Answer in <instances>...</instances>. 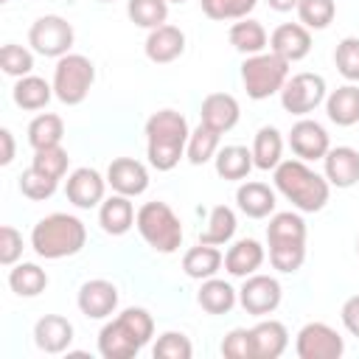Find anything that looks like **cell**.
<instances>
[{
	"mask_svg": "<svg viewBox=\"0 0 359 359\" xmlns=\"http://www.w3.org/2000/svg\"><path fill=\"white\" fill-rule=\"evenodd\" d=\"M126 14L135 25L140 28H157L165 22L168 17V0H129L126 6Z\"/></svg>",
	"mask_w": 359,
	"mask_h": 359,
	"instance_id": "cell-38",
	"label": "cell"
},
{
	"mask_svg": "<svg viewBox=\"0 0 359 359\" xmlns=\"http://www.w3.org/2000/svg\"><path fill=\"white\" fill-rule=\"evenodd\" d=\"M342 325L353 334V337H359V294H353V297H348L345 303H342Z\"/></svg>",
	"mask_w": 359,
	"mask_h": 359,
	"instance_id": "cell-48",
	"label": "cell"
},
{
	"mask_svg": "<svg viewBox=\"0 0 359 359\" xmlns=\"http://www.w3.org/2000/svg\"><path fill=\"white\" fill-rule=\"evenodd\" d=\"M0 143H3V151H0V163L8 165L14 160V137L8 129H0Z\"/></svg>",
	"mask_w": 359,
	"mask_h": 359,
	"instance_id": "cell-49",
	"label": "cell"
},
{
	"mask_svg": "<svg viewBox=\"0 0 359 359\" xmlns=\"http://www.w3.org/2000/svg\"><path fill=\"white\" fill-rule=\"evenodd\" d=\"M266 3H269V8H275V11H292V8H297L300 0H266Z\"/></svg>",
	"mask_w": 359,
	"mask_h": 359,
	"instance_id": "cell-50",
	"label": "cell"
},
{
	"mask_svg": "<svg viewBox=\"0 0 359 359\" xmlns=\"http://www.w3.org/2000/svg\"><path fill=\"white\" fill-rule=\"evenodd\" d=\"M325 101V79L317 73H297L286 79L280 90V104L292 115H309Z\"/></svg>",
	"mask_w": 359,
	"mask_h": 359,
	"instance_id": "cell-9",
	"label": "cell"
},
{
	"mask_svg": "<svg viewBox=\"0 0 359 359\" xmlns=\"http://www.w3.org/2000/svg\"><path fill=\"white\" fill-rule=\"evenodd\" d=\"M213 163H216V174L222 180H244L255 165L252 151L247 146H224L216 151Z\"/></svg>",
	"mask_w": 359,
	"mask_h": 359,
	"instance_id": "cell-29",
	"label": "cell"
},
{
	"mask_svg": "<svg viewBox=\"0 0 359 359\" xmlns=\"http://www.w3.org/2000/svg\"><path fill=\"white\" fill-rule=\"evenodd\" d=\"M34 342L45 353H62L73 342V325L62 314H45L34 325Z\"/></svg>",
	"mask_w": 359,
	"mask_h": 359,
	"instance_id": "cell-19",
	"label": "cell"
},
{
	"mask_svg": "<svg viewBox=\"0 0 359 359\" xmlns=\"http://www.w3.org/2000/svg\"><path fill=\"white\" fill-rule=\"evenodd\" d=\"M356 252H359V238H356Z\"/></svg>",
	"mask_w": 359,
	"mask_h": 359,
	"instance_id": "cell-52",
	"label": "cell"
},
{
	"mask_svg": "<svg viewBox=\"0 0 359 359\" xmlns=\"http://www.w3.org/2000/svg\"><path fill=\"white\" fill-rule=\"evenodd\" d=\"M154 334V320L146 309H123L98 334V353L104 359H132Z\"/></svg>",
	"mask_w": 359,
	"mask_h": 359,
	"instance_id": "cell-2",
	"label": "cell"
},
{
	"mask_svg": "<svg viewBox=\"0 0 359 359\" xmlns=\"http://www.w3.org/2000/svg\"><path fill=\"white\" fill-rule=\"evenodd\" d=\"M93 81H95V67L81 53H65L53 67V95L67 107L81 104Z\"/></svg>",
	"mask_w": 359,
	"mask_h": 359,
	"instance_id": "cell-7",
	"label": "cell"
},
{
	"mask_svg": "<svg viewBox=\"0 0 359 359\" xmlns=\"http://www.w3.org/2000/svg\"><path fill=\"white\" fill-rule=\"evenodd\" d=\"M8 286L20 297H36L48 286V272L36 264H14L8 272Z\"/></svg>",
	"mask_w": 359,
	"mask_h": 359,
	"instance_id": "cell-31",
	"label": "cell"
},
{
	"mask_svg": "<svg viewBox=\"0 0 359 359\" xmlns=\"http://www.w3.org/2000/svg\"><path fill=\"white\" fill-rule=\"evenodd\" d=\"M325 180L337 188H351L359 182V151L351 146H337L328 149L325 157Z\"/></svg>",
	"mask_w": 359,
	"mask_h": 359,
	"instance_id": "cell-20",
	"label": "cell"
},
{
	"mask_svg": "<svg viewBox=\"0 0 359 359\" xmlns=\"http://www.w3.org/2000/svg\"><path fill=\"white\" fill-rule=\"evenodd\" d=\"M104 191H107V180L95 171V168H76L70 177H67V185H65V194L67 199L81 208V210H90L95 205L104 202Z\"/></svg>",
	"mask_w": 359,
	"mask_h": 359,
	"instance_id": "cell-13",
	"label": "cell"
},
{
	"mask_svg": "<svg viewBox=\"0 0 359 359\" xmlns=\"http://www.w3.org/2000/svg\"><path fill=\"white\" fill-rule=\"evenodd\" d=\"M264 264V247L255 238H241L224 252V269L233 278H247Z\"/></svg>",
	"mask_w": 359,
	"mask_h": 359,
	"instance_id": "cell-23",
	"label": "cell"
},
{
	"mask_svg": "<svg viewBox=\"0 0 359 359\" xmlns=\"http://www.w3.org/2000/svg\"><path fill=\"white\" fill-rule=\"evenodd\" d=\"M20 255H22V233L11 224H3L0 227V264L14 266Z\"/></svg>",
	"mask_w": 359,
	"mask_h": 359,
	"instance_id": "cell-47",
	"label": "cell"
},
{
	"mask_svg": "<svg viewBox=\"0 0 359 359\" xmlns=\"http://www.w3.org/2000/svg\"><path fill=\"white\" fill-rule=\"evenodd\" d=\"M76 303H79V311H81L84 317H90V320H104V317H109V314L115 311V306H118V289H115V283H109V280H104V278H95V280L81 283Z\"/></svg>",
	"mask_w": 359,
	"mask_h": 359,
	"instance_id": "cell-12",
	"label": "cell"
},
{
	"mask_svg": "<svg viewBox=\"0 0 359 359\" xmlns=\"http://www.w3.org/2000/svg\"><path fill=\"white\" fill-rule=\"evenodd\" d=\"M266 42H269V36H266V31H264V25L258 20H247L244 17V20L233 22V28H230V45L236 50L247 53V56L264 53Z\"/></svg>",
	"mask_w": 359,
	"mask_h": 359,
	"instance_id": "cell-30",
	"label": "cell"
},
{
	"mask_svg": "<svg viewBox=\"0 0 359 359\" xmlns=\"http://www.w3.org/2000/svg\"><path fill=\"white\" fill-rule=\"evenodd\" d=\"M101 3H109V0H101Z\"/></svg>",
	"mask_w": 359,
	"mask_h": 359,
	"instance_id": "cell-53",
	"label": "cell"
},
{
	"mask_svg": "<svg viewBox=\"0 0 359 359\" xmlns=\"http://www.w3.org/2000/svg\"><path fill=\"white\" fill-rule=\"evenodd\" d=\"M280 154H283V137L275 126H261L255 132V140H252V163L255 168L261 171H275L278 163H280Z\"/></svg>",
	"mask_w": 359,
	"mask_h": 359,
	"instance_id": "cell-27",
	"label": "cell"
},
{
	"mask_svg": "<svg viewBox=\"0 0 359 359\" xmlns=\"http://www.w3.org/2000/svg\"><path fill=\"white\" fill-rule=\"evenodd\" d=\"M294 351L300 359H339L345 351L342 337L325 323H306L297 331Z\"/></svg>",
	"mask_w": 359,
	"mask_h": 359,
	"instance_id": "cell-11",
	"label": "cell"
},
{
	"mask_svg": "<svg viewBox=\"0 0 359 359\" xmlns=\"http://www.w3.org/2000/svg\"><path fill=\"white\" fill-rule=\"evenodd\" d=\"M84 244H87V227L81 219H76L70 213H50L45 219H39L31 230L34 252L48 261L76 255V252H81Z\"/></svg>",
	"mask_w": 359,
	"mask_h": 359,
	"instance_id": "cell-4",
	"label": "cell"
},
{
	"mask_svg": "<svg viewBox=\"0 0 359 359\" xmlns=\"http://www.w3.org/2000/svg\"><path fill=\"white\" fill-rule=\"evenodd\" d=\"M236 233V213L227 205H216L208 216V227L199 233V244H227Z\"/></svg>",
	"mask_w": 359,
	"mask_h": 359,
	"instance_id": "cell-34",
	"label": "cell"
},
{
	"mask_svg": "<svg viewBox=\"0 0 359 359\" xmlns=\"http://www.w3.org/2000/svg\"><path fill=\"white\" fill-rule=\"evenodd\" d=\"M154 359H191L194 345L185 334L180 331H165L157 342H154Z\"/></svg>",
	"mask_w": 359,
	"mask_h": 359,
	"instance_id": "cell-44",
	"label": "cell"
},
{
	"mask_svg": "<svg viewBox=\"0 0 359 359\" xmlns=\"http://www.w3.org/2000/svg\"><path fill=\"white\" fill-rule=\"evenodd\" d=\"M219 151V132H213L210 126L199 123L191 137H188V146H185V157L194 163V165H202L208 160H213Z\"/></svg>",
	"mask_w": 359,
	"mask_h": 359,
	"instance_id": "cell-36",
	"label": "cell"
},
{
	"mask_svg": "<svg viewBox=\"0 0 359 359\" xmlns=\"http://www.w3.org/2000/svg\"><path fill=\"white\" fill-rule=\"evenodd\" d=\"M286 79H289V62L272 50L247 56L241 65V81L252 101H264V98L280 93Z\"/></svg>",
	"mask_w": 359,
	"mask_h": 359,
	"instance_id": "cell-6",
	"label": "cell"
},
{
	"mask_svg": "<svg viewBox=\"0 0 359 359\" xmlns=\"http://www.w3.org/2000/svg\"><path fill=\"white\" fill-rule=\"evenodd\" d=\"M67 163H70V157L62 146H48V149H34V163L31 165L36 171L53 177V180H62L67 174Z\"/></svg>",
	"mask_w": 359,
	"mask_h": 359,
	"instance_id": "cell-42",
	"label": "cell"
},
{
	"mask_svg": "<svg viewBox=\"0 0 359 359\" xmlns=\"http://www.w3.org/2000/svg\"><path fill=\"white\" fill-rule=\"evenodd\" d=\"M280 283L272 278V275H247L241 289H238V303L247 314L252 317H264V314H272L278 306H280Z\"/></svg>",
	"mask_w": 359,
	"mask_h": 359,
	"instance_id": "cell-10",
	"label": "cell"
},
{
	"mask_svg": "<svg viewBox=\"0 0 359 359\" xmlns=\"http://www.w3.org/2000/svg\"><path fill=\"white\" fill-rule=\"evenodd\" d=\"M168 3H185V0H168Z\"/></svg>",
	"mask_w": 359,
	"mask_h": 359,
	"instance_id": "cell-51",
	"label": "cell"
},
{
	"mask_svg": "<svg viewBox=\"0 0 359 359\" xmlns=\"http://www.w3.org/2000/svg\"><path fill=\"white\" fill-rule=\"evenodd\" d=\"M334 65L348 81H359V39L345 36L334 50Z\"/></svg>",
	"mask_w": 359,
	"mask_h": 359,
	"instance_id": "cell-45",
	"label": "cell"
},
{
	"mask_svg": "<svg viewBox=\"0 0 359 359\" xmlns=\"http://www.w3.org/2000/svg\"><path fill=\"white\" fill-rule=\"evenodd\" d=\"M337 14V3L334 0H300L297 3V17L306 28H314V31H323L331 25Z\"/></svg>",
	"mask_w": 359,
	"mask_h": 359,
	"instance_id": "cell-39",
	"label": "cell"
},
{
	"mask_svg": "<svg viewBox=\"0 0 359 359\" xmlns=\"http://www.w3.org/2000/svg\"><path fill=\"white\" fill-rule=\"evenodd\" d=\"M53 95V84H48L39 76H22L14 84V104L22 109H42Z\"/></svg>",
	"mask_w": 359,
	"mask_h": 359,
	"instance_id": "cell-32",
	"label": "cell"
},
{
	"mask_svg": "<svg viewBox=\"0 0 359 359\" xmlns=\"http://www.w3.org/2000/svg\"><path fill=\"white\" fill-rule=\"evenodd\" d=\"M306 261V241H278V244H269V264L278 269V272H297Z\"/></svg>",
	"mask_w": 359,
	"mask_h": 359,
	"instance_id": "cell-37",
	"label": "cell"
},
{
	"mask_svg": "<svg viewBox=\"0 0 359 359\" xmlns=\"http://www.w3.org/2000/svg\"><path fill=\"white\" fill-rule=\"evenodd\" d=\"M135 216L137 213H135L129 196H123V194H112L98 208V224H101V230L107 236H123V233H129V227L135 224Z\"/></svg>",
	"mask_w": 359,
	"mask_h": 359,
	"instance_id": "cell-21",
	"label": "cell"
},
{
	"mask_svg": "<svg viewBox=\"0 0 359 359\" xmlns=\"http://www.w3.org/2000/svg\"><path fill=\"white\" fill-rule=\"evenodd\" d=\"M266 241L269 244H278V241H306V222L292 213V210H283V213H275L266 224Z\"/></svg>",
	"mask_w": 359,
	"mask_h": 359,
	"instance_id": "cell-35",
	"label": "cell"
},
{
	"mask_svg": "<svg viewBox=\"0 0 359 359\" xmlns=\"http://www.w3.org/2000/svg\"><path fill=\"white\" fill-rule=\"evenodd\" d=\"M250 334H252L255 359H278L289 345V331L278 320H261L255 328H250Z\"/></svg>",
	"mask_w": 359,
	"mask_h": 359,
	"instance_id": "cell-22",
	"label": "cell"
},
{
	"mask_svg": "<svg viewBox=\"0 0 359 359\" xmlns=\"http://www.w3.org/2000/svg\"><path fill=\"white\" fill-rule=\"evenodd\" d=\"M3 3H6V0H3Z\"/></svg>",
	"mask_w": 359,
	"mask_h": 359,
	"instance_id": "cell-54",
	"label": "cell"
},
{
	"mask_svg": "<svg viewBox=\"0 0 359 359\" xmlns=\"http://www.w3.org/2000/svg\"><path fill=\"white\" fill-rule=\"evenodd\" d=\"M222 356H227V359H255L250 328H233L222 339Z\"/></svg>",
	"mask_w": 359,
	"mask_h": 359,
	"instance_id": "cell-46",
	"label": "cell"
},
{
	"mask_svg": "<svg viewBox=\"0 0 359 359\" xmlns=\"http://www.w3.org/2000/svg\"><path fill=\"white\" fill-rule=\"evenodd\" d=\"M205 17L210 20H244L258 0H199Z\"/></svg>",
	"mask_w": 359,
	"mask_h": 359,
	"instance_id": "cell-43",
	"label": "cell"
},
{
	"mask_svg": "<svg viewBox=\"0 0 359 359\" xmlns=\"http://www.w3.org/2000/svg\"><path fill=\"white\" fill-rule=\"evenodd\" d=\"M191 129L185 115L177 109H160L146 121V154L151 168L157 171H171L180 157L185 154Z\"/></svg>",
	"mask_w": 359,
	"mask_h": 359,
	"instance_id": "cell-1",
	"label": "cell"
},
{
	"mask_svg": "<svg viewBox=\"0 0 359 359\" xmlns=\"http://www.w3.org/2000/svg\"><path fill=\"white\" fill-rule=\"evenodd\" d=\"M238 210L250 219H266L275 210V191L264 182H244L236 191Z\"/></svg>",
	"mask_w": 359,
	"mask_h": 359,
	"instance_id": "cell-24",
	"label": "cell"
},
{
	"mask_svg": "<svg viewBox=\"0 0 359 359\" xmlns=\"http://www.w3.org/2000/svg\"><path fill=\"white\" fill-rule=\"evenodd\" d=\"M289 146H292V151H294L300 160H323L325 151L331 149L328 132H325L317 121H311V118H300V121L292 126V132H289Z\"/></svg>",
	"mask_w": 359,
	"mask_h": 359,
	"instance_id": "cell-14",
	"label": "cell"
},
{
	"mask_svg": "<svg viewBox=\"0 0 359 359\" xmlns=\"http://www.w3.org/2000/svg\"><path fill=\"white\" fill-rule=\"evenodd\" d=\"M107 185L123 196H140L149 188V171L132 157H118L107 168Z\"/></svg>",
	"mask_w": 359,
	"mask_h": 359,
	"instance_id": "cell-15",
	"label": "cell"
},
{
	"mask_svg": "<svg viewBox=\"0 0 359 359\" xmlns=\"http://www.w3.org/2000/svg\"><path fill=\"white\" fill-rule=\"evenodd\" d=\"M56 185H59V180H53V177L36 171L34 165L25 168L22 177H20V191H22V196H28V199H34V202L50 199V196L56 194Z\"/></svg>",
	"mask_w": 359,
	"mask_h": 359,
	"instance_id": "cell-41",
	"label": "cell"
},
{
	"mask_svg": "<svg viewBox=\"0 0 359 359\" xmlns=\"http://www.w3.org/2000/svg\"><path fill=\"white\" fill-rule=\"evenodd\" d=\"M269 50L278 53V56H283L289 65L292 62H300L311 50V34H309V28L303 22H283V25H278L272 31Z\"/></svg>",
	"mask_w": 359,
	"mask_h": 359,
	"instance_id": "cell-16",
	"label": "cell"
},
{
	"mask_svg": "<svg viewBox=\"0 0 359 359\" xmlns=\"http://www.w3.org/2000/svg\"><path fill=\"white\" fill-rule=\"evenodd\" d=\"M0 67H3L6 76L22 79V76H31V70H34V56H31L28 48L8 42V45L0 48Z\"/></svg>",
	"mask_w": 359,
	"mask_h": 359,
	"instance_id": "cell-40",
	"label": "cell"
},
{
	"mask_svg": "<svg viewBox=\"0 0 359 359\" xmlns=\"http://www.w3.org/2000/svg\"><path fill=\"white\" fill-rule=\"evenodd\" d=\"M238 115H241L238 101H236L230 93H210V95H205L202 109H199L202 123L210 126V129L219 132V135L230 132V129L238 123Z\"/></svg>",
	"mask_w": 359,
	"mask_h": 359,
	"instance_id": "cell-18",
	"label": "cell"
},
{
	"mask_svg": "<svg viewBox=\"0 0 359 359\" xmlns=\"http://www.w3.org/2000/svg\"><path fill=\"white\" fill-rule=\"evenodd\" d=\"M143 48H146V56L154 65H168V62H174V59L182 56V50H185V34L177 25L163 22V25H157V28L149 31Z\"/></svg>",
	"mask_w": 359,
	"mask_h": 359,
	"instance_id": "cell-17",
	"label": "cell"
},
{
	"mask_svg": "<svg viewBox=\"0 0 359 359\" xmlns=\"http://www.w3.org/2000/svg\"><path fill=\"white\" fill-rule=\"evenodd\" d=\"M65 137V123L59 115L53 112H42L28 123V143L34 149H48V146H59Z\"/></svg>",
	"mask_w": 359,
	"mask_h": 359,
	"instance_id": "cell-33",
	"label": "cell"
},
{
	"mask_svg": "<svg viewBox=\"0 0 359 359\" xmlns=\"http://www.w3.org/2000/svg\"><path fill=\"white\" fill-rule=\"evenodd\" d=\"M238 300V292L227 283V280H219V278H208L202 280V289L196 294V303L208 311V314H227Z\"/></svg>",
	"mask_w": 359,
	"mask_h": 359,
	"instance_id": "cell-28",
	"label": "cell"
},
{
	"mask_svg": "<svg viewBox=\"0 0 359 359\" xmlns=\"http://www.w3.org/2000/svg\"><path fill=\"white\" fill-rule=\"evenodd\" d=\"M325 112H328V121L337 123V126H353V123H359V87L356 84L337 87L325 98Z\"/></svg>",
	"mask_w": 359,
	"mask_h": 359,
	"instance_id": "cell-25",
	"label": "cell"
},
{
	"mask_svg": "<svg viewBox=\"0 0 359 359\" xmlns=\"http://www.w3.org/2000/svg\"><path fill=\"white\" fill-rule=\"evenodd\" d=\"M73 39H76L73 25L59 14L39 17L28 31V45L42 56H56V59H62L73 48Z\"/></svg>",
	"mask_w": 359,
	"mask_h": 359,
	"instance_id": "cell-8",
	"label": "cell"
},
{
	"mask_svg": "<svg viewBox=\"0 0 359 359\" xmlns=\"http://www.w3.org/2000/svg\"><path fill=\"white\" fill-rule=\"evenodd\" d=\"M224 264V255L216 250V244H196L182 255V269L194 280H208L219 272Z\"/></svg>",
	"mask_w": 359,
	"mask_h": 359,
	"instance_id": "cell-26",
	"label": "cell"
},
{
	"mask_svg": "<svg viewBox=\"0 0 359 359\" xmlns=\"http://www.w3.org/2000/svg\"><path fill=\"white\" fill-rule=\"evenodd\" d=\"M135 224H137V233L143 236V241L154 252L168 255V252H177L180 244H182V224L165 202L140 205V210L135 216Z\"/></svg>",
	"mask_w": 359,
	"mask_h": 359,
	"instance_id": "cell-5",
	"label": "cell"
},
{
	"mask_svg": "<svg viewBox=\"0 0 359 359\" xmlns=\"http://www.w3.org/2000/svg\"><path fill=\"white\" fill-rule=\"evenodd\" d=\"M275 188L303 213H317L325 208L331 182L320 177L314 168L306 165V160H280L275 168Z\"/></svg>",
	"mask_w": 359,
	"mask_h": 359,
	"instance_id": "cell-3",
	"label": "cell"
}]
</instances>
